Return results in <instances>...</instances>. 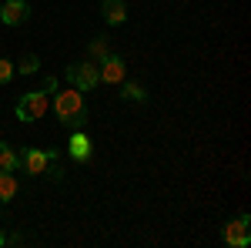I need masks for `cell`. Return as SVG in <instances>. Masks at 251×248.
I'll use <instances>...</instances> for the list:
<instances>
[{
	"mask_svg": "<svg viewBox=\"0 0 251 248\" xmlns=\"http://www.w3.org/2000/svg\"><path fill=\"white\" fill-rule=\"evenodd\" d=\"M47 108H50V101L44 91H27V94L17 97V117L24 124H30V121H37V117L47 114Z\"/></svg>",
	"mask_w": 251,
	"mask_h": 248,
	"instance_id": "obj_1",
	"label": "cell"
},
{
	"mask_svg": "<svg viewBox=\"0 0 251 248\" xmlns=\"http://www.w3.org/2000/svg\"><path fill=\"white\" fill-rule=\"evenodd\" d=\"M64 77H67L77 91H91V87H97V81H100L94 60H77V64H67V67H64Z\"/></svg>",
	"mask_w": 251,
	"mask_h": 248,
	"instance_id": "obj_2",
	"label": "cell"
},
{
	"mask_svg": "<svg viewBox=\"0 0 251 248\" xmlns=\"http://www.w3.org/2000/svg\"><path fill=\"white\" fill-rule=\"evenodd\" d=\"M248 225H251V215H248V211H241L238 218H231V221L225 225V231H221V242H225L228 248H248V245H251Z\"/></svg>",
	"mask_w": 251,
	"mask_h": 248,
	"instance_id": "obj_3",
	"label": "cell"
},
{
	"mask_svg": "<svg viewBox=\"0 0 251 248\" xmlns=\"http://www.w3.org/2000/svg\"><path fill=\"white\" fill-rule=\"evenodd\" d=\"M54 111H57L60 124H67L74 114H80L84 111V91H77V87H67V91H60L57 101H54Z\"/></svg>",
	"mask_w": 251,
	"mask_h": 248,
	"instance_id": "obj_4",
	"label": "cell"
},
{
	"mask_svg": "<svg viewBox=\"0 0 251 248\" xmlns=\"http://www.w3.org/2000/svg\"><path fill=\"white\" fill-rule=\"evenodd\" d=\"M17 154H20V168L27 174H44L47 171V161L57 158V151H40V148H24Z\"/></svg>",
	"mask_w": 251,
	"mask_h": 248,
	"instance_id": "obj_5",
	"label": "cell"
},
{
	"mask_svg": "<svg viewBox=\"0 0 251 248\" xmlns=\"http://www.w3.org/2000/svg\"><path fill=\"white\" fill-rule=\"evenodd\" d=\"M124 71H127V64H124V57H117V54H107V57L97 60V74H100L104 84H121L124 81Z\"/></svg>",
	"mask_w": 251,
	"mask_h": 248,
	"instance_id": "obj_6",
	"label": "cell"
},
{
	"mask_svg": "<svg viewBox=\"0 0 251 248\" xmlns=\"http://www.w3.org/2000/svg\"><path fill=\"white\" fill-rule=\"evenodd\" d=\"M27 17H30V3H27V0H3V7H0V20H3L7 27L27 24Z\"/></svg>",
	"mask_w": 251,
	"mask_h": 248,
	"instance_id": "obj_7",
	"label": "cell"
},
{
	"mask_svg": "<svg viewBox=\"0 0 251 248\" xmlns=\"http://www.w3.org/2000/svg\"><path fill=\"white\" fill-rule=\"evenodd\" d=\"M67 154H71V161H87L91 158V138L80 131H71V141H67Z\"/></svg>",
	"mask_w": 251,
	"mask_h": 248,
	"instance_id": "obj_8",
	"label": "cell"
},
{
	"mask_svg": "<svg viewBox=\"0 0 251 248\" xmlns=\"http://www.w3.org/2000/svg\"><path fill=\"white\" fill-rule=\"evenodd\" d=\"M100 14H104V20L111 27H121L127 20V3L124 0H100Z\"/></svg>",
	"mask_w": 251,
	"mask_h": 248,
	"instance_id": "obj_9",
	"label": "cell"
},
{
	"mask_svg": "<svg viewBox=\"0 0 251 248\" xmlns=\"http://www.w3.org/2000/svg\"><path fill=\"white\" fill-rule=\"evenodd\" d=\"M17 168H20V154L7 141H0V171H17Z\"/></svg>",
	"mask_w": 251,
	"mask_h": 248,
	"instance_id": "obj_10",
	"label": "cell"
},
{
	"mask_svg": "<svg viewBox=\"0 0 251 248\" xmlns=\"http://www.w3.org/2000/svg\"><path fill=\"white\" fill-rule=\"evenodd\" d=\"M17 198V178L14 171H0V201H14Z\"/></svg>",
	"mask_w": 251,
	"mask_h": 248,
	"instance_id": "obj_11",
	"label": "cell"
},
{
	"mask_svg": "<svg viewBox=\"0 0 251 248\" xmlns=\"http://www.w3.org/2000/svg\"><path fill=\"white\" fill-rule=\"evenodd\" d=\"M121 97H127V101H137V104H144V101H148V91H144L141 84H134V81H124V91H121Z\"/></svg>",
	"mask_w": 251,
	"mask_h": 248,
	"instance_id": "obj_12",
	"label": "cell"
},
{
	"mask_svg": "<svg viewBox=\"0 0 251 248\" xmlns=\"http://www.w3.org/2000/svg\"><path fill=\"white\" fill-rule=\"evenodd\" d=\"M40 71V57L37 54H24V57L17 60V74H37Z\"/></svg>",
	"mask_w": 251,
	"mask_h": 248,
	"instance_id": "obj_13",
	"label": "cell"
},
{
	"mask_svg": "<svg viewBox=\"0 0 251 248\" xmlns=\"http://www.w3.org/2000/svg\"><path fill=\"white\" fill-rule=\"evenodd\" d=\"M91 54H94L97 60L100 57H107L111 51H107V37H97V40H91Z\"/></svg>",
	"mask_w": 251,
	"mask_h": 248,
	"instance_id": "obj_14",
	"label": "cell"
},
{
	"mask_svg": "<svg viewBox=\"0 0 251 248\" xmlns=\"http://www.w3.org/2000/svg\"><path fill=\"white\" fill-rule=\"evenodd\" d=\"M10 77H14V64L7 57H0V84H10Z\"/></svg>",
	"mask_w": 251,
	"mask_h": 248,
	"instance_id": "obj_15",
	"label": "cell"
},
{
	"mask_svg": "<svg viewBox=\"0 0 251 248\" xmlns=\"http://www.w3.org/2000/svg\"><path fill=\"white\" fill-rule=\"evenodd\" d=\"M47 91H57V77H44V94Z\"/></svg>",
	"mask_w": 251,
	"mask_h": 248,
	"instance_id": "obj_16",
	"label": "cell"
},
{
	"mask_svg": "<svg viewBox=\"0 0 251 248\" xmlns=\"http://www.w3.org/2000/svg\"><path fill=\"white\" fill-rule=\"evenodd\" d=\"M0 245H7V235H3V228H0Z\"/></svg>",
	"mask_w": 251,
	"mask_h": 248,
	"instance_id": "obj_17",
	"label": "cell"
}]
</instances>
